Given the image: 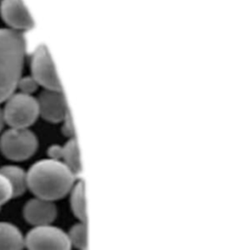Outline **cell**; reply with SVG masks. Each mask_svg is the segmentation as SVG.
Instances as JSON below:
<instances>
[{"label": "cell", "mask_w": 250, "mask_h": 250, "mask_svg": "<svg viewBox=\"0 0 250 250\" xmlns=\"http://www.w3.org/2000/svg\"><path fill=\"white\" fill-rule=\"evenodd\" d=\"M22 215L32 227L52 225L57 219L58 208L54 201L34 196L25 202Z\"/></svg>", "instance_id": "cell-9"}, {"label": "cell", "mask_w": 250, "mask_h": 250, "mask_svg": "<svg viewBox=\"0 0 250 250\" xmlns=\"http://www.w3.org/2000/svg\"><path fill=\"white\" fill-rule=\"evenodd\" d=\"M26 43L21 32L0 28V104L17 90L25 59Z\"/></svg>", "instance_id": "cell-2"}, {"label": "cell", "mask_w": 250, "mask_h": 250, "mask_svg": "<svg viewBox=\"0 0 250 250\" xmlns=\"http://www.w3.org/2000/svg\"><path fill=\"white\" fill-rule=\"evenodd\" d=\"M14 198L13 188L9 180L0 172V209L1 207Z\"/></svg>", "instance_id": "cell-15"}, {"label": "cell", "mask_w": 250, "mask_h": 250, "mask_svg": "<svg viewBox=\"0 0 250 250\" xmlns=\"http://www.w3.org/2000/svg\"><path fill=\"white\" fill-rule=\"evenodd\" d=\"M38 148L37 136L29 128H9L0 136V151L9 160L29 159Z\"/></svg>", "instance_id": "cell-4"}, {"label": "cell", "mask_w": 250, "mask_h": 250, "mask_svg": "<svg viewBox=\"0 0 250 250\" xmlns=\"http://www.w3.org/2000/svg\"><path fill=\"white\" fill-rule=\"evenodd\" d=\"M0 1H1V0H0Z\"/></svg>", "instance_id": "cell-20"}, {"label": "cell", "mask_w": 250, "mask_h": 250, "mask_svg": "<svg viewBox=\"0 0 250 250\" xmlns=\"http://www.w3.org/2000/svg\"><path fill=\"white\" fill-rule=\"evenodd\" d=\"M0 16L8 28L25 31L33 28V20L22 0H1Z\"/></svg>", "instance_id": "cell-8"}, {"label": "cell", "mask_w": 250, "mask_h": 250, "mask_svg": "<svg viewBox=\"0 0 250 250\" xmlns=\"http://www.w3.org/2000/svg\"><path fill=\"white\" fill-rule=\"evenodd\" d=\"M30 70L31 76L39 87L48 90H62L54 62L45 45L41 44L34 50L30 61Z\"/></svg>", "instance_id": "cell-6"}, {"label": "cell", "mask_w": 250, "mask_h": 250, "mask_svg": "<svg viewBox=\"0 0 250 250\" xmlns=\"http://www.w3.org/2000/svg\"><path fill=\"white\" fill-rule=\"evenodd\" d=\"M0 172L9 180L13 188L14 197L22 195L27 189L26 171L15 164H8L0 167Z\"/></svg>", "instance_id": "cell-11"}, {"label": "cell", "mask_w": 250, "mask_h": 250, "mask_svg": "<svg viewBox=\"0 0 250 250\" xmlns=\"http://www.w3.org/2000/svg\"><path fill=\"white\" fill-rule=\"evenodd\" d=\"M24 235L21 229L10 222L0 221V250H22Z\"/></svg>", "instance_id": "cell-10"}, {"label": "cell", "mask_w": 250, "mask_h": 250, "mask_svg": "<svg viewBox=\"0 0 250 250\" xmlns=\"http://www.w3.org/2000/svg\"><path fill=\"white\" fill-rule=\"evenodd\" d=\"M4 103V121L10 128H29L39 117L37 99L32 95L15 92Z\"/></svg>", "instance_id": "cell-3"}, {"label": "cell", "mask_w": 250, "mask_h": 250, "mask_svg": "<svg viewBox=\"0 0 250 250\" xmlns=\"http://www.w3.org/2000/svg\"><path fill=\"white\" fill-rule=\"evenodd\" d=\"M39 88L38 83L35 81V79L29 75V76H21L18 82L17 89L21 93L26 94V95H32L37 91Z\"/></svg>", "instance_id": "cell-16"}, {"label": "cell", "mask_w": 250, "mask_h": 250, "mask_svg": "<svg viewBox=\"0 0 250 250\" xmlns=\"http://www.w3.org/2000/svg\"><path fill=\"white\" fill-rule=\"evenodd\" d=\"M27 250H71L67 232L53 225L32 227L24 235Z\"/></svg>", "instance_id": "cell-5"}, {"label": "cell", "mask_w": 250, "mask_h": 250, "mask_svg": "<svg viewBox=\"0 0 250 250\" xmlns=\"http://www.w3.org/2000/svg\"><path fill=\"white\" fill-rule=\"evenodd\" d=\"M61 161L63 162L76 176L81 172L80 153L75 138L68 139V141L62 146Z\"/></svg>", "instance_id": "cell-13"}, {"label": "cell", "mask_w": 250, "mask_h": 250, "mask_svg": "<svg viewBox=\"0 0 250 250\" xmlns=\"http://www.w3.org/2000/svg\"><path fill=\"white\" fill-rule=\"evenodd\" d=\"M36 99L39 116L49 123H62L64 117L69 113L62 90L43 89Z\"/></svg>", "instance_id": "cell-7"}, {"label": "cell", "mask_w": 250, "mask_h": 250, "mask_svg": "<svg viewBox=\"0 0 250 250\" xmlns=\"http://www.w3.org/2000/svg\"><path fill=\"white\" fill-rule=\"evenodd\" d=\"M76 177L61 160L41 159L26 171L27 189L36 197L55 202L69 194Z\"/></svg>", "instance_id": "cell-1"}, {"label": "cell", "mask_w": 250, "mask_h": 250, "mask_svg": "<svg viewBox=\"0 0 250 250\" xmlns=\"http://www.w3.org/2000/svg\"><path fill=\"white\" fill-rule=\"evenodd\" d=\"M71 246L78 250H88V228L86 222L78 221L67 232Z\"/></svg>", "instance_id": "cell-14"}, {"label": "cell", "mask_w": 250, "mask_h": 250, "mask_svg": "<svg viewBox=\"0 0 250 250\" xmlns=\"http://www.w3.org/2000/svg\"><path fill=\"white\" fill-rule=\"evenodd\" d=\"M70 209L74 217L80 222L87 223V211L85 200V186L82 180L76 181L69 192Z\"/></svg>", "instance_id": "cell-12"}, {"label": "cell", "mask_w": 250, "mask_h": 250, "mask_svg": "<svg viewBox=\"0 0 250 250\" xmlns=\"http://www.w3.org/2000/svg\"><path fill=\"white\" fill-rule=\"evenodd\" d=\"M48 156L51 159H55V160H61V156H62V146L60 145H52L51 146H49L48 150H47Z\"/></svg>", "instance_id": "cell-18"}, {"label": "cell", "mask_w": 250, "mask_h": 250, "mask_svg": "<svg viewBox=\"0 0 250 250\" xmlns=\"http://www.w3.org/2000/svg\"><path fill=\"white\" fill-rule=\"evenodd\" d=\"M5 126V121H4V116H3V109L0 106V132L3 130Z\"/></svg>", "instance_id": "cell-19"}, {"label": "cell", "mask_w": 250, "mask_h": 250, "mask_svg": "<svg viewBox=\"0 0 250 250\" xmlns=\"http://www.w3.org/2000/svg\"><path fill=\"white\" fill-rule=\"evenodd\" d=\"M62 133L68 139L75 138L74 137V135H75L74 126H73V122H72V119H71V116L69 113L62 121Z\"/></svg>", "instance_id": "cell-17"}]
</instances>
